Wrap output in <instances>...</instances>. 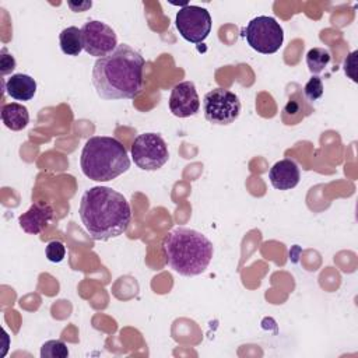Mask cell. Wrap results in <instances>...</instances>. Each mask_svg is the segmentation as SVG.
I'll list each match as a JSON object with an SVG mask.
<instances>
[{
    "mask_svg": "<svg viewBox=\"0 0 358 358\" xmlns=\"http://www.w3.org/2000/svg\"><path fill=\"white\" fill-rule=\"evenodd\" d=\"M83 48L90 56L103 57L117 46L116 32L105 22L98 20L87 21L81 27Z\"/></svg>",
    "mask_w": 358,
    "mask_h": 358,
    "instance_id": "obj_9",
    "label": "cell"
},
{
    "mask_svg": "<svg viewBox=\"0 0 358 358\" xmlns=\"http://www.w3.org/2000/svg\"><path fill=\"white\" fill-rule=\"evenodd\" d=\"M323 81L319 76H312L303 87V95L309 102H315L323 96Z\"/></svg>",
    "mask_w": 358,
    "mask_h": 358,
    "instance_id": "obj_18",
    "label": "cell"
},
{
    "mask_svg": "<svg viewBox=\"0 0 358 358\" xmlns=\"http://www.w3.org/2000/svg\"><path fill=\"white\" fill-rule=\"evenodd\" d=\"M59 43L64 55L78 56L84 49L83 39H81V29H78L77 27L64 28L59 35Z\"/></svg>",
    "mask_w": 358,
    "mask_h": 358,
    "instance_id": "obj_15",
    "label": "cell"
},
{
    "mask_svg": "<svg viewBox=\"0 0 358 358\" xmlns=\"http://www.w3.org/2000/svg\"><path fill=\"white\" fill-rule=\"evenodd\" d=\"M80 165L88 179L108 182L130 168V158L124 145L117 138L94 136L83 147Z\"/></svg>",
    "mask_w": 358,
    "mask_h": 358,
    "instance_id": "obj_4",
    "label": "cell"
},
{
    "mask_svg": "<svg viewBox=\"0 0 358 358\" xmlns=\"http://www.w3.org/2000/svg\"><path fill=\"white\" fill-rule=\"evenodd\" d=\"M144 57L131 46L117 45L110 53L95 60L92 84L106 101L131 99L141 92Z\"/></svg>",
    "mask_w": 358,
    "mask_h": 358,
    "instance_id": "obj_1",
    "label": "cell"
},
{
    "mask_svg": "<svg viewBox=\"0 0 358 358\" xmlns=\"http://www.w3.org/2000/svg\"><path fill=\"white\" fill-rule=\"evenodd\" d=\"M53 220V208L50 204L43 201L34 203L24 214L20 215L18 224L27 234H41L49 222Z\"/></svg>",
    "mask_w": 358,
    "mask_h": 358,
    "instance_id": "obj_11",
    "label": "cell"
},
{
    "mask_svg": "<svg viewBox=\"0 0 358 358\" xmlns=\"http://www.w3.org/2000/svg\"><path fill=\"white\" fill-rule=\"evenodd\" d=\"M162 252L173 271L180 275L193 277L206 271L213 259L214 246L201 232L178 227L165 236Z\"/></svg>",
    "mask_w": 358,
    "mask_h": 358,
    "instance_id": "obj_3",
    "label": "cell"
},
{
    "mask_svg": "<svg viewBox=\"0 0 358 358\" xmlns=\"http://www.w3.org/2000/svg\"><path fill=\"white\" fill-rule=\"evenodd\" d=\"M243 36L253 50L263 55L275 53L284 42L282 27L268 15H259L250 20L243 28Z\"/></svg>",
    "mask_w": 358,
    "mask_h": 358,
    "instance_id": "obj_5",
    "label": "cell"
},
{
    "mask_svg": "<svg viewBox=\"0 0 358 358\" xmlns=\"http://www.w3.org/2000/svg\"><path fill=\"white\" fill-rule=\"evenodd\" d=\"M331 60V55L324 48H312L306 53V64L309 67V71L315 76L322 73L327 64Z\"/></svg>",
    "mask_w": 358,
    "mask_h": 358,
    "instance_id": "obj_16",
    "label": "cell"
},
{
    "mask_svg": "<svg viewBox=\"0 0 358 358\" xmlns=\"http://www.w3.org/2000/svg\"><path fill=\"white\" fill-rule=\"evenodd\" d=\"M17 66V62L11 53H8L7 48H1L0 52V73L1 76L10 74Z\"/></svg>",
    "mask_w": 358,
    "mask_h": 358,
    "instance_id": "obj_20",
    "label": "cell"
},
{
    "mask_svg": "<svg viewBox=\"0 0 358 358\" xmlns=\"http://www.w3.org/2000/svg\"><path fill=\"white\" fill-rule=\"evenodd\" d=\"M4 90L15 101H29L36 94V81L28 74L17 73L4 83Z\"/></svg>",
    "mask_w": 358,
    "mask_h": 358,
    "instance_id": "obj_13",
    "label": "cell"
},
{
    "mask_svg": "<svg viewBox=\"0 0 358 358\" xmlns=\"http://www.w3.org/2000/svg\"><path fill=\"white\" fill-rule=\"evenodd\" d=\"M46 259L52 263H60L66 256V248L60 241H52L45 248Z\"/></svg>",
    "mask_w": 358,
    "mask_h": 358,
    "instance_id": "obj_19",
    "label": "cell"
},
{
    "mask_svg": "<svg viewBox=\"0 0 358 358\" xmlns=\"http://www.w3.org/2000/svg\"><path fill=\"white\" fill-rule=\"evenodd\" d=\"M130 151L134 164L143 171H157L164 166L169 158L168 145L157 133L138 134Z\"/></svg>",
    "mask_w": 358,
    "mask_h": 358,
    "instance_id": "obj_6",
    "label": "cell"
},
{
    "mask_svg": "<svg viewBox=\"0 0 358 358\" xmlns=\"http://www.w3.org/2000/svg\"><path fill=\"white\" fill-rule=\"evenodd\" d=\"M1 120L4 126L13 131H20L27 127L29 122V113L27 106L18 102L4 103L1 108Z\"/></svg>",
    "mask_w": 358,
    "mask_h": 358,
    "instance_id": "obj_14",
    "label": "cell"
},
{
    "mask_svg": "<svg viewBox=\"0 0 358 358\" xmlns=\"http://www.w3.org/2000/svg\"><path fill=\"white\" fill-rule=\"evenodd\" d=\"M175 25L183 39L192 43H200L210 35L213 21L204 7L186 4L176 13Z\"/></svg>",
    "mask_w": 358,
    "mask_h": 358,
    "instance_id": "obj_8",
    "label": "cell"
},
{
    "mask_svg": "<svg viewBox=\"0 0 358 358\" xmlns=\"http://www.w3.org/2000/svg\"><path fill=\"white\" fill-rule=\"evenodd\" d=\"M78 214L94 241H108L123 235L131 221L126 197L108 186H94L84 192Z\"/></svg>",
    "mask_w": 358,
    "mask_h": 358,
    "instance_id": "obj_2",
    "label": "cell"
},
{
    "mask_svg": "<svg viewBox=\"0 0 358 358\" xmlns=\"http://www.w3.org/2000/svg\"><path fill=\"white\" fill-rule=\"evenodd\" d=\"M200 98L194 83L182 81L176 84L169 96V110L178 117H189L199 112Z\"/></svg>",
    "mask_w": 358,
    "mask_h": 358,
    "instance_id": "obj_10",
    "label": "cell"
},
{
    "mask_svg": "<svg viewBox=\"0 0 358 358\" xmlns=\"http://www.w3.org/2000/svg\"><path fill=\"white\" fill-rule=\"evenodd\" d=\"M204 117L213 124H229L241 113V101L229 90L214 88L203 98Z\"/></svg>",
    "mask_w": 358,
    "mask_h": 358,
    "instance_id": "obj_7",
    "label": "cell"
},
{
    "mask_svg": "<svg viewBox=\"0 0 358 358\" xmlns=\"http://www.w3.org/2000/svg\"><path fill=\"white\" fill-rule=\"evenodd\" d=\"M268 179L274 189L289 190L294 189L301 179L299 166L295 161L284 158L277 161L268 171Z\"/></svg>",
    "mask_w": 358,
    "mask_h": 358,
    "instance_id": "obj_12",
    "label": "cell"
},
{
    "mask_svg": "<svg viewBox=\"0 0 358 358\" xmlns=\"http://www.w3.org/2000/svg\"><path fill=\"white\" fill-rule=\"evenodd\" d=\"M42 358H66L69 357L67 345L62 340H49L41 347Z\"/></svg>",
    "mask_w": 358,
    "mask_h": 358,
    "instance_id": "obj_17",
    "label": "cell"
}]
</instances>
